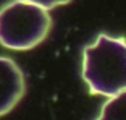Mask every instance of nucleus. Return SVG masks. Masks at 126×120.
I'll list each match as a JSON object with an SVG mask.
<instances>
[{"label":"nucleus","mask_w":126,"mask_h":120,"mask_svg":"<svg viewBox=\"0 0 126 120\" xmlns=\"http://www.w3.org/2000/svg\"><path fill=\"white\" fill-rule=\"evenodd\" d=\"M82 80L91 94L113 98L126 91V39L99 34L84 47Z\"/></svg>","instance_id":"f257e3e1"},{"label":"nucleus","mask_w":126,"mask_h":120,"mask_svg":"<svg viewBox=\"0 0 126 120\" xmlns=\"http://www.w3.org/2000/svg\"><path fill=\"white\" fill-rule=\"evenodd\" d=\"M52 28L48 10L29 0H11L0 7V45L29 50L45 41Z\"/></svg>","instance_id":"f03ea898"},{"label":"nucleus","mask_w":126,"mask_h":120,"mask_svg":"<svg viewBox=\"0 0 126 120\" xmlns=\"http://www.w3.org/2000/svg\"><path fill=\"white\" fill-rule=\"evenodd\" d=\"M26 93V81L19 67L8 57H0V117L8 114Z\"/></svg>","instance_id":"7ed1b4c3"},{"label":"nucleus","mask_w":126,"mask_h":120,"mask_svg":"<svg viewBox=\"0 0 126 120\" xmlns=\"http://www.w3.org/2000/svg\"><path fill=\"white\" fill-rule=\"evenodd\" d=\"M95 120H126V91L108 99Z\"/></svg>","instance_id":"20e7f679"},{"label":"nucleus","mask_w":126,"mask_h":120,"mask_svg":"<svg viewBox=\"0 0 126 120\" xmlns=\"http://www.w3.org/2000/svg\"><path fill=\"white\" fill-rule=\"evenodd\" d=\"M29 2H32V3L39 5V7L45 8V10H52V8H55V7H60V5L70 3L71 0H29Z\"/></svg>","instance_id":"39448f33"}]
</instances>
